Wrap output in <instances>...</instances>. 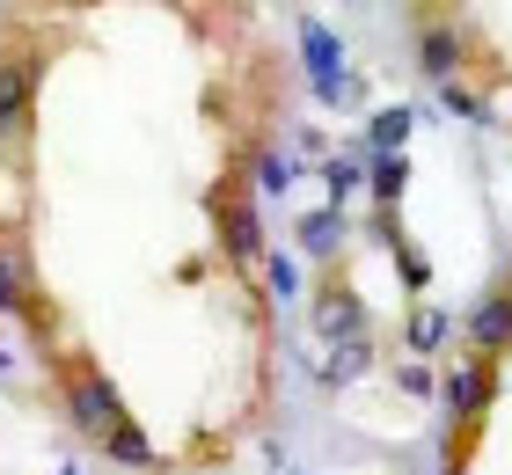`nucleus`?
I'll use <instances>...</instances> for the list:
<instances>
[{
  "instance_id": "nucleus-1",
  "label": "nucleus",
  "mask_w": 512,
  "mask_h": 475,
  "mask_svg": "<svg viewBox=\"0 0 512 475\" xmlns=\"http://www.w3.org/2000/svg\"><path fill=\"white\" fill-rule=\"evenodd\" d=\"M271 8H0V322L81 454L242 475L278 439L271 242L300 59Z\"/></svg>"
}]
</instances>
